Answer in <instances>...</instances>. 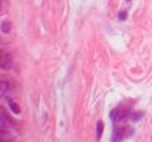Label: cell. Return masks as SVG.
<instances>
[{"mask_svg": "<svg viewBox=\"0 0 152 142\" xmlns=\"http://www.w3.org/2000/svg\"><path fill=\"white\" fill-rule=\"evenodd\" d=\"M134 134V129L129 126H115L113 128V134H112V141L113 142H121L124 139L129 138Z\"/></svg>", "mask_w": 152, "mask_h": 142, "instance_id": "cell-1", "label": "cell"}, {"mask_svg": "<svg viewBox=\"0 0 152 142\" xmlns=\"http://www.w3.org/2000/svg\"><path fill=\"white\" fill-rule=\"evenodd\" d=\"M110 119L113 121V122H122V121H125L128 116H129V109L126 108H122V106H119V108H115L113 111H110Z\"/></svg>", "mask_w": 152, "mask_h": 142, "instance_id": "cell-2", "label": "cell"}, {"mask_svg": "<svg viewBox=\"0 0 152 142\" xmlns=\"http://www.w3.org/2000/svg\"><path fill=\"white\" fill-rule=\"evenodd\" d=\"M12 66V58L7 52L0 50V67L1 69H10Z\"/></svg>", "mask_w": 152, "mask_h": 142, "instance_id": "cell-3", "label": "cell"}, {"mask_svg": "<svg viewBox=\"0 0 152 142\" xmlns=\"http://www.w3.org/2000/svg\"><path fill=\"white\" fill-rule=\"evenodd\" d=\"M7 103H9V106H10V109L13 111L15 115H19V113H20V108L17 106V103L12 99V98H7Z\"/></svg>", "mask_w": 152, "mask_h": 142, "instance_id": "cell-4", "label": "cell"}, {"mask_svg": "<svg viewBox=\"0 0 152 142\" xmlns=\"http://www.w3.org/2000/svg\"><path fill=\"white\" fill-rule=\"evenodd\" d=\"M102 132H103V122L99 121V122L96 124V139H98V141L102 138Z\"/></svg>", "mask_w": 152, "mask_h": 142, "instance_id": "cell-5", "label": "cell"}, {"mask_svg": "<svg viewBox=\"0 0 152 142\" xmlns=\"http://www.w3.org/2000/svg\"><path fill=\"white\" fill-rule=\"evenodd\" d=\"M9 91V83L7 82H0V98H3L4 96V93H7Z\"/></svg>", "mask_w": 152, "mask_h": 142, "instance_id": "cell-6", "label": "cell"}, {"mask_svg": "<svg viewBox=\"0 0 152 142\" xmlns=\"http://www.w3.org/2000/svg\"><path fill=\"white\" fill-rule=\"evenodd\" d=\"M1 30H3L4 33H7L9 30H10V22L4 20V22H3V26H1Z\"/></svg>", "mask_w": 152, "mask_h": 142, "instance_id": "cell-7", "label": "cell"}, {"mask_svg": "<svg viewBox=\"0 0 152 142\" xmlns=\"http://www.w3.org/2000/svg\"><path fill=\"white\" fill-rule=\"evenodd\" d=\"M126 12H125V10H122V12H121V13H119V19H121V20H125V19H126Z\"/></svg>", "mask_w": 152, "mask_h": 142, "instance_id": "cell-8", "label": "cell"}, {"mask_svg": "<svg viewBox=\"0 0 152 142\" xmlns=\"http://www.w3.org/2000/svg\"><path fill=\"white\" fill-rule=\"evenodd\" d=\"M0 6H1V1H0Z\"/></svg>", "mask_w": 152, "mask_h": 142, "instance_id": "cell-9", "label": "cell"}, {"mask_svg": "<svg viewBox=\"0 0 152 142\" xmlns=\"http://www.w3.org/2000/svg\"><path fill=\"white\" fill-rule=\"evenodd\" d=\"M126 1H131V0H126Z\"/></svg>", "mask_w": 152, "mask_h": 142, "instance_id": "cell-10", "label": "cell"}]
</instances>
